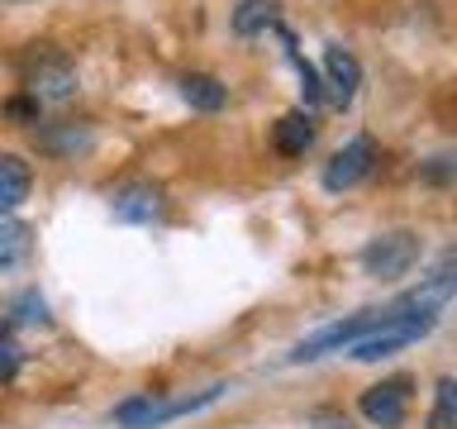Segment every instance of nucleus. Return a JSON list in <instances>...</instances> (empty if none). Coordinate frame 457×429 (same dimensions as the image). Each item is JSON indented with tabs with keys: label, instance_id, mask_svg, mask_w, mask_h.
<instances>
[{
	"label": "nucleus",
	"instance_id": "8",
	"mask_svg": "<svg viewBox=\"0 0 457 429\" xmlns=\"http://www.w3.org/2000/svg\"><path fill=\"white\" fill-rule=\"evenodd\" d=\"M110 214L120 224H153L162 214V186L157 181H129L110 196Z\"/></svg>",
	"mask_w": 457,
	"mask_h": 429
},
{
	"label": "nucleus",
	"instance_id": "20",
	"mask_svg": "<svg viewBox=\"0 0 457 429\" xmlns=\"http://www.w3.org/2000/svg\"><path fill=\"white\" fill-rule=\"evenodd\" d=\"M428 177H434V181H448V157H434V167H428Z\"/></svg>",
	"mask_w": 457,
	"mask_h": 429
},
{
	"label": "nucleus",
	"instance_id": "5",
	"mask_svg": "<svg viewBox=\"0 0 457 429\" xmlns=\"http://www.w3.org/2000/svg\"><path fill=\"white\" fill-rule=\"evenodd\" d=\"M357 410H362V420L377 425V429H400L410 415V377H391V382L367 386L362 400H357Z\"/></svg>",
	"mask_w": 457,
	"mask_h": 429
},
{
	"label": "nucleus",
	"instance_id": "12",
	"mask_svg": "<svg viewBox=\"0 0 457 429\" xmlns=\"http://www.w3.org/2000/svg\"><path fill=\"white\" fill-rule=\"evenodd\" d=\"M310 143H314V120H310V114L305 110L281 114V120H277V153L281 157H305Z\"/></svg>",
	"mask_w": 457,
	"mask_h": 429
},
{
	"label": "nucleus",
	"instance_id": "16",
	"mask_svg": "<svg viewBox=\"0 0 457 429\" xmlns=\"http://www.w3.org/2000/svg\"><path fill=\"white\" fill-rule=\"evenodd\" d=\"M20 363H24L20 343H14V339H10V329L0 324V382H14V377H20Z\"/></svg>",
	"mask_w": 457,
	"mask_h": 429
},
{
	"label": "nucleus",
	"instance_id": "1",
	"mask_svg": "<svg viewBox=\"0 0 457 429\" xmlns=\"http://www.w3.org/2000/svg\"><path fill=\"white\" fill-rule=\"evenodd\" d=\"M228 391V386H210V391H200V396H177V400H157V396H129L114 406V425H124V429H162L171 420H181V415H191V410H205L214 406Z\"/></svg>",
	"mask_w": 457,
	"mask_h": 429
},
{
	"label": "nucleus",
	"instance_id": "2",
	"mask_svg": "<svg viewBox=\"0 0 457 429\" xmlns=\"http://www.w3.org/2000/svg\"><path fill=\"white\" fill-rule=\"evenodd\" d=\"M420 253H424V243L414 229H386V234H377L362 248V272L377 282H395L420 263Z\"/></svg>",
	"mask_w": 457,
	"mask_h": 429
},
{
	"label": "nucleus",
	"instance_id": "11",
	"mask_svg": "<svg viewBox=\"0 0 457 429\" xmlns=\"http://www.w3.org/2000/svg\"><path fill=\"white\" fill-rule=\"evenodd\" d=\"M181 100L200 114H214L228 105V86L220 77H210V72H186L181 77Z\"/></svg>",
	"mask_w": 457,
	"mask_h": 429
},
{
	"label": "nucleus",
	"instance_id": "13",
	"mask_svg": "<svg viewBox=\"0 0 457 429\" xmlns=\"http://www.w3.org/2000/svg\"><path fill=\"white\" fill-rule=\"evenodd\" d=\"M29 253H34V234H29V224L0 214V272L29 263Z\"/></svg>",
	"mask_w": 457,
	"mask_h": 429
},
{
	"label": "nucleus",
	"instance_id": "18",
	"mask_svg": "<svg viewBox=\"0 0 457 429\" xmlns=\"http://www.w3.org/2000/svg\"><path fill=\"white\" fill-rule=\"evenodd\" d=\"M5 114H10V120H38V100L34 96H29V100H10Z\"/></svg>",
	"mask_w": 457,
	"mask_h": 429
},
{
	"label": "nucleus",
	"instance_id": "9",
	"mask_svg": "<svg viewBox=\"0 0 457 429\" xmlns=\"http://www.w3.org/2000/svg\"><path fill=\"white\" fill-rule=\"evenodd\" d=\"M38 153H48V157H77V153H91L96 148V134L86 124H71V120H62V124H43L38 129Z\"/></svg>",
	"mask_w": 457,
	"mask_h": 429
},
{
	"label": "nucleus",
	"instance_id": "4",
	"mask_svg": "<svg viewBox=\"0 0 457 429\" xmlns=\"http://www.w3.org/2000/svg\"><path fill=\"white\" fill-rule=\"evenodd\" d=\"M377 139L357 134L353 143H343V148L324 163V191H353L357 181L371 177V167H377Z\"/></svg>",
	"mask_w": 457,
	"mask_h": 429
},
{
	"label": "nucleus",
	"instance_id": "15",
	"mask_svg": "<svg viewBox=\"0 0 457 429\" xmlns=\"http://www.w3.org/2000/svg\"><path fill=\"white\" fill-rule=\"evenodd\" d=\"M428 429H457V382L443 377L438 396H434V415H428Z\"/></svg>",
	"mask_w": 457,
	"mask_h": 429
},
{
	"label": "nucleus",
	"instance_id": "19",
	"mask_svg": "<svg viewBox=\"0 0 457 429\" xmlns=\"http://www.w3.org/2000/svg\"><path fill=\"white\" fill-rule=\"evenodd\" d=\"M314 429H353V425H348V415H338V410H314Z\"/></svg>",
	"mask_w": 457,
	"mask_h": 429
},
{
	"label": "nucleus",
	"instance_id": "10",
	"mask_svg": "<svg viewBox=\"0 0 457 429\" xmlns=\"http://www.w3.org/2000/svg\"><path fill=\"white\" fill-rule=\"evenodd\" d=\"M29 186H34V167L20 153H0V214L20 210L29 200Z\"/></svg>",
	"mask_w": 457,
	"mask_h": 429
},
{
	"label": "nucleus",
	"instance_id": "3",
	"mask_svg": "<svg viewBox=\"0 0 457 429\" xmlns=\"http://www.w3.org/2000/svg\"><path fill=\"white\" fill-rule=\"evenodd\" d=\"M386 320H391V306L386 310H362V315H353V320H338V324L320 329V334H310L291 353V363H314V358H324V353H338V349H348V343H357L362 334H371V329H381Z\"/></svg>",
	"mask_w": 457,
	"mask_h": 429
},
{
	"label": "nucleus",
	"instance_id": "6",
	"mask_svg": "<svg viewBox=\"0 0 457 429\" xmlns=\"http://www.w3.org/2000/svg\"><path fill=\"white\" fill-rule=\"evenodd\" d=\"M29 96L38 105H62V100L77 96V67L67 63L62 53H43L34 67H29Z\"/></svg>",
	"mask_w": 457,
	"mask_h": 429
},
{
	"label": "nucleus",
	"instance_id": "7",
	"mask_svg": "<svg viewBox=\"0 0 457 429\" xmlns=\"http://www.w3.org/2000/svg\"><path fill=\"white\" fill-rule=\"evenodd\" d=\"M324 100L328 105H353V96H357V86H362V67H357V57L348 48H338V43H328L324 48Z\"/></svg>",
	"mask_w": 457,
	"mask_h": 429
},
{
	"label": "nucleus",
	"instance_id": "17",
	"mask_svg": "<svg viewBox=\"0 0 457 429\" xmlns=\"http://www.w3.org/2000/svg\"><path fill=\"white\" fill-rule=\"evenodd\" d=\"M14 320H20V324H48V306H43V296L24 291L20 300H14Z\"/></svg>",
	"mask_w": 457,
	"mask_h": 429
},
{
	"label": "nucleus",
	"instance_id": "14",
	"mask_svg": "<svg viewBox=\"0 0 457 429\" xmlns=\"http://www.w3.org/2000/svg\"><path fill=\"white\" fill-rule=\"evenodd\" d=\"M271 24H277V0H243V5L234 10V34L238 38H253Z\"/></svg>",
	"mask_w": 457,
	"mask_h": 429
}]
</instances>
